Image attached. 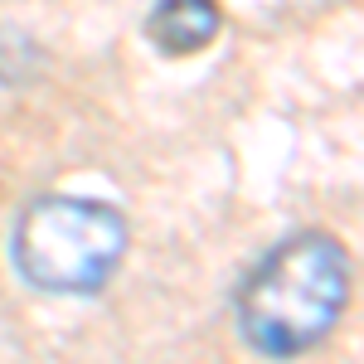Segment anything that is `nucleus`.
Segmentation results:
<instances>
[{"label":"nucleus","mask_w":364,"mask_h":364,"mask_svg":"<svg viewBox=\"0 0 364 364\" xmlns=\"http://www.w3.org/2000/svg\"><path fill=\"white\" fill-rule=\"evenodd\" d=\"M146 34L170 58L199 54L219 34V5L214 0H156V10L146 15Z\"/></svg>","instance_id":"7ed1b4c3"},{"label":"nucleus","mask_w":364,"mask_h":364,"mask_svg":"<svg viewBox=\"0 0 364 364\" xmlns=\"http://www.w3.org/2000/svg\"><path fill=\"white\" fill-rule=\"evenodd\" d=\"M34 63H39L34 44L20 39V34H5V29H0V83H25L29 73H34Z\"/></svg>","instance_id":"20e7f679"},{"label":"nucleus","mask_w":364,"mask_h":364,"mask_svg":"<svg viewBox=\"0 0 364 364\" xmlns=\"http://www.w3.org/2000/svg\"><path fill=\"white\" fill-rule=\"evenodd\" d=\"M350 252L331 233H291L248 272L238 331L267 360H296L336 331L350 306Z\"/></svg>","instance_id":"f257e3e1"},{"label":"nucleus","mask_w":364,"mask_h":364,"mask_svg":"<svg viewBox=\"0 0 364 364\" xmlns=\"http://www.w3.org/2000/svg\"><path fill=\"white\" fill-rule=\"evenodd\" d=\"M127 219L102 199L44 195L34 199L10 238L20 277L58 291V296H92L102 291L127 257Z\"/></svg>","instance_id":"f03ea898"}]
</instances>
